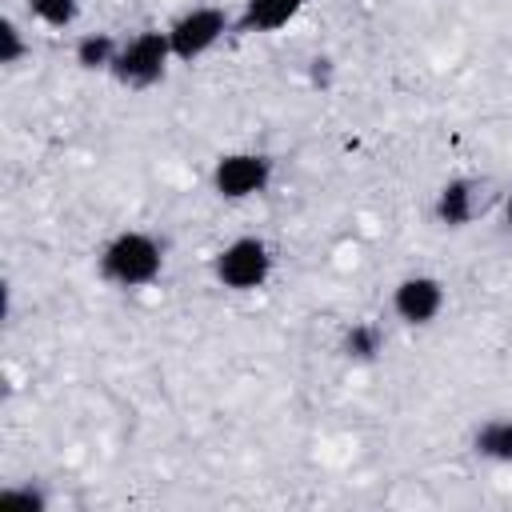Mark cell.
Wrapping results in <instances>:
<instances>
[{"mask_svg": "<svg viewBox=\"0 0 512 512\" xmlns=\"http://www.w3.org/2000/svg\"><path fill=\"white\" fill-rule=\"evenodd\" d=\"M96 272L112 288H148L164 272V244L144 228H124L100 248Z\"/></svg>", "mask_w": 512, "mask_h": 512, "instance_id": "obj_1", "label": "cell"}, {"mask_svg": "<svg viewBox=\"0 0 512 512\" xmlns=\"http://www.w3.org/2000/svg\"><path fill=\"white\" fill-rule=\"evenodd\" d=\"M172 64V44H168V28H144L128 40H120V52H116V64H112V76L116 84L124 88H152L164 80Z\"/></svg>", "mask_w": 512, "mask_h": 512, "instance_id": "obj_2", "label": "cell"}, {"mask_svg": "<svg viewBox=\"0 0 512 512\" xmlns=\"http://www.w3.org/2000/svg\"><path fill=\"white\" fill-rule=\"evenodd\" d=\"M212 276L228 292H260L272 276V248L260 236H236L212 256Z\"/></svg>", "mask_w": 512, "mask_h": 512, "instance_id": "obj_3", "label": "cell"}, {"mask_svg": "<svg viewBox=\"0 0 512 512\" xmlns=\"http://www.w3.org/2000/svg\"><path fill=\"white\" fill-rule=\"evenodd\" d=\"M232 32V16L220 4H196L188 12H180L168 24V44H172V60L192 64L204 52H212L224 36Z\"/></svg>", "mask_w": 512, "mask_h": 512, "instance_id": "obj_4", "label": "cell"}, {"mask_svg": "<svg viewBox=\"0 0 512 512\" xmlns=\"http://www.w3.org/2000/svg\"><path fill=\"white\" fill-rule=\"evenodd\" d=\"M272 172H276V164L264 152H224L212 164V192L232 204L252 200L272 184Z\"/></svg>", "mask_w": 512, "mask_h": 512, "instance_id": "obj_5", "label": "cell"}, {"mask_svg": "<svg viewBox=\"0 0 512 512\" xmlns=\"http://www.w3.org/2000/svg\"><path fill=\"white\" fill-rule=\"evenodd\" d=\"M444 300H448L444 284H440L436 276H424V272L404 276V280L392 288V312H396V320L408 324V328H428V324L444 312Z\"/></svg>", "mask_w": 512, "mask_h": 512, "instance_id": "obj_6", "label": "cell"}, {"mask_svg": "<svg viewBox=\"0 0 512 512\" xmlns=\"http://www.w3.org/2000/svg\"><path fill=\"white\" fill-rule=\"evenodd\" d=\"M304 8H308V0H244L240 12L232 16V32L236 36H268V32L288 28Z\"/></svg>", "mask_w": 512, "mask_h": 512, "instance_id": "obj_7", "label": "cell"}, {"mask_svg": "<svg viewBox=\"0 0 512 512\" xmlns=\"http://www.w3.org/2000/svg\"><path fill=\"white\" fill-rule=\"evenodd\" d=\"M432 212H436V220H440L444 228H464V224H472V216H476V184L464 180V176L448 180V184L436 192Z\"/></svg>", "mask_w": 512, "mask_h": 512, "instance_id": "obj_8", "label": "cell"}, {"mask_svg": "<svg viewBox=\"0 0 512 512\" xmlns=\"http://www.w3.org/2000/svg\"><path fill=\"white\" fill-rule=\"evenodd\" d=\"M472 452L496 464H512V416H488L472 432Z\"/></svg>", "mask_w": 512, "mask_h": 512, "instance_id": "obj_9", "label": "cell"}, {"mask_svg": "<svg viewBox=\"0 0 512 512\" xmlns=\"http://www.w3.org/2000/svg\"><path fill=\"white\" fill-rule=\"evenodd\" d=\"M116 52H120V36L112 32H84L76 40V64L84 72H112Z\"/></svg>", "mask_w": 512, "mask_h": 512, "instance_id": "obj_10", "label": "cell"}, {"mask_svg": "<svg viewBox=\"0 0 512 512\" xmlns=\"http://www.w3.org/2000/svg\"><path fill=\"white\" fill-rule=\"evenodd\" d=\"M344 356L348 360H376L380 356V348H384V332H380V324H372V320H356L348 332H344Z\"/></svg>", "mask_w": 512, "mask_h": 512, "instance_id": "obj_11", "label": "cell"}, {"mask_svg": "<svg viewBox=\"0 0 512 512\" xmlns=\"http://www.w3.org/2000/svg\"><path fill=\"white\" fill-rule=\"evenodd\" d=\"M28 12L44 28H68L80 16V0H28Z\"/></svg>", "mask_w": 512, "mask_h": 512, "instance_id": "obj_12", "label": "cell"}, {"mask_svg": "<svg viewBox=\"0 0 512 512\" xmlns=\"http://www.w3.org/2000/svg\"><path fill=\"white\" fill-rule=\"evenodd\" d=\"M28 52H32V44H28L24 28H20L12 16H4V20H0V64H4V68H20Z\"/></svg>", "mask_w": 512, "mask_h": 512, "instance_id": "obj_13", "label": "cell"}, {"mask_svg": "<svg viewBox=\"0 0 512 512\" xmlns=\"http://www.w3.org/2000/svg\"><path fill=\"white\" fill-rule=\"evenodd\" d=\"M0 504H4V508H16V512H44V508H48V492H44L40 484L24 480V484H8V488L0 492Z\"/></svg>", "mask_w": 512, "mask_h": 512, "instance_id": "obj_14", "label": "cell"}, {"mask_svg": "<svg viewBox=\"0 0 512 512\" xmlns=\"http://www.w3.org/2000/svg\"><path fill=\"white\" fill-rule=\"evenodd\" d=\"M328 72H332V60L316 56V60H312V84H324V80H328Z\"/></svg>", "mask_w": 512, "mask_h": 512, "instance_id": "obj_15", "label": "cell"}, {"mask_svg": "<svg viewBox=\"0 0 512 512\" xmlns=\"http://www.w3.org/2000/svg\"><path fill=\"white\" fill-rule=\"evenodd\" d=\"M504 224H508V232H512V200H508V208H504Z\"/></svg>", "mask_w": 512, "mask_h": 512, "instance_id": "obj_16", "label": "cell"}]
</instances>
